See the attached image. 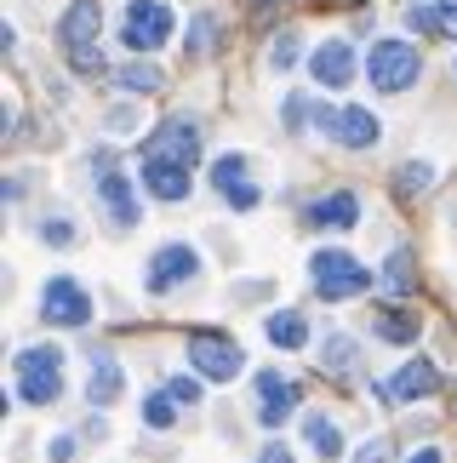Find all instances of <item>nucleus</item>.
<instances>
[{
  "mask_svg": "<svg viewBox=\"0 0 457 463\" xmlns=\"http://www.w3.org/2000/svg\"><path fill=\"white\" fill-rule=\"evenodd\" d=\"M98 34H103V6L98 0H75V6L58 17V46H63V58H69L75 75H103Z\"/></svg>",
  "mask_w": 457,
  "mask_h": 463,
  "instance_id": "nucleus-1",
  "label": "nucleus"
},
{
  "mask_svg": "<svg viewBox=\"0 0 457 463\" xmlns=\"http://www.w3.org/2000/svg\"><path fill=\"white\" fill-rule=\"evenodd\" d=\"M12 378H17V401L23 406H51L63 395V349L58 344H34L12 361Z\"/></svg>",
  "mask_w": 457,
  "mask_h": 463,
  "instance_id": "nucleus-2",
  "label": "nucleus"
},
{
  "mask_svg": "<svg viewBox=\"0 0 457 463\" xmlns=\"http://www.w3.org/2000/svg\"><path fill=\"white\" fill-rule=\"evenodd\" d=\"M309 280L326 304H343V298H360L372 287V269H366L360 258H349L343 246H321V252L309 258Z\"/></svg>",
  "mask_w": 457,
  "mask_h": 463,
  "instance_id": "nucleus-3",
  "label": "nucleus"
},
{
  "mask_svg": "<svg viewBox=\"0 0 457 463\" xmlns=\"http://www.w3.org/2000/svg\"><path fill=\"white\" fill-rule=\"evenodd\" d=\"M183 349H189V366H195L206 383H235L246 372V349L223 332H189Z\"/></svg>",
  "mask_w": 457,
  "mask_h": 463,
  "instance_id": "nucleus-4",
  "label": "nucleus"
},
{
  "mask_svg": "<svg viewBox=\"0 0 457 463\" xmlns=\"http://www.w3.org/2000/svg\"><path fill=\"white\" fill-rule=\"evenodd\" d=\"M366 75H372L378 92H406V86H417V75H424V58H417V46H406V41H378L366 52Z\"/></svg>",
  "mask_w": 457,
  "mask_h": 463,
  "instance_id": "nucleus-5",
  "label": "nucleus"
},
{
  "mask_svg": "<svg viewBox=\"0 0 457 463\" xmlns=\"http://www.w3.org/2000/svg\"><path fill=\"white\" fill-rule=\"evenodd\" d=\"M92 177H98V201H103V212H109V223H115V229H132L137 218H144L132 177L115 166V155H109V149H103V155L92 160Z\"/></svg>",
  "mask_w": 457,
  "mask_h": 463,
  "instance_id": "nucleus-6",
  "label": "nucleus"
},
{
  "mask_svg": "<svg viewBox=\"0 0 457 463\" xmlns=\"http://www.w3.org/2000/svg\"><path fill=\"white\" fill-rule=\"evenodd\" d=\"M172 24H178V17H172L166 0H132L126 17H120V41L132 52H161L172 41Z\"/></svg>",
  "mask_w": 457,
  "mask_h": 463,
  "instance_id": "nucleus-7",
  "label": "nucleus"
},
{
  "mask_svg": "<svg viewBox=\"0 0 457 463\" xmlns=\"http://www.w3.org/2000/svg\"><path fill=\"white\" fill-rule=\"evenodd\" d=\"M144 160H178V166H195L201 160V127L183 120V115L161 120V127L144 137Z\"/></svg>",
  "mask_w": 457,
  "mask_h": 463,
  "instance_id": "nucleus-8",
  "label": "nucleus"
},
{
  "mask_svg": "<svg viewBox=\"0 0 457 463\" xmlns=\"http://www.w3.org/2000/svg\"><path fill=\"white\" fill-rule=\"evenodd\" d=\"M41 320L46 326H86V320H92V298H86L80 280L58 275V280H46V292H41Z\"/></svg>",
  "mask_w": 457,
  "mask_h": 463,
  "instance_id": "nucleus-9",
  "label": "nucleus"
},
{
  "mask_svg": "<svg viewBox=\"0 0 457 463\" xmlns=\"http://www.w3.org/2000/svg\"><path fill=\"white\" fill-rule=\"evenodd\" d=\"M195 275H201V252L183 246V241H172V246H161V252L149 258L144 287L149 292H172V287H183V280H195Z\"/></svg>",
  "mask_w": 457,
  "mask_h": 463,
  "instance_id": "nucleus-10",
  "label": "nucleus"
},
{
  "mask_svg": "<svg viewBox=\"0 0 457 463\" xmlns=\"http://www.w3.org/2000/svg\"><path fill=\"white\" fill-rule=\"evenodd\" d=\"M297 401H303V389H297L292 378L257 372V418H263V430H280V423L297 412Z\"/></svg>",
  "mask_w": 457,
  "mask_h": 463,
  "instance_id": "nucleus-11",
  "label": "nucleus"
},
{
  "mask_svg": "<svg viewBox=\"0 0 457 463\" xmlns=\"http://www.w3.org/2000/svg\"><path fill=\"white\" fill-rule=\"evenodd\" d=\"M309 75L321 80V92H343V86L355 80V46H349V41H326V46H314Z\"/></svg>",
  "mask_w": 457,
  "mask_h": 463,
  "instance_id": "nucleus-12",
  "label": "nucleus"
},
{
  "mask_svg": "<svg viewBox=\"0 0 457 463\" xmlns=\"http://www.w3.org/2000/svg\"><path fill=\"white\" fill-rule=\"evenodd\" d=\"M434 389H441V372H434V361H424V354H417V361H406L389 383L378 389V395H383V401H395V406H406V401L434 395Z\"/></svg>",
  "mask_w": 457,
  "mask_h": 463,
  "instance_id": "nucleus-13",
  "label": "nucleus"
},
{
  "mask_svg": "<svg viewBox=\"0 0 457 463\" xmlns=\"http://www.w3.org/2000/svg\"><path fill=\"white\" fill-rule=\"evenodd\" d=\"M331 137H338L343 149H372L378 137H383V120L372 109H360V103H349V109L331 115Z\"/></svg>",
  "mask_w": 457,
  "mask_h": 463,
  "instance_id": "nucleus-14",
  "label": "nucleus"
},
{
  "mask_svg": "<svg viewBox=\"0 0 457 463\" xmlns=\"http://www.w3.org/2000/svg\"><path fill=\"white\" fill-rule=\"evenodd\" d=\"M189 184H195V166H178V160H144V189L154 201H183Z\"/></svg>",
  "mask_w": 457,
  "mask_h": 463,
  "instance_id": "nucleus-15",
  "label": "nucleus"
},
{
  "mask_svg": "<svg viewBox=\"0 0 457 463\" xmlns=\"http://www.w3.org/2000/svg\"><path fill=\"white\" fill-rule=\"evenodd\" d=\"M120 389H126V372H120V361L109 349H92V378H86V401L92 406H115Z\"/></svg>",
  "mask_w": 457,
  "mask_h": 463,
  "instance_id": "nucleus-16",
  "label": "nucleus"
},
{
  "mask_svg": "<svg viewBox=\"0 0 457 463\" xmlns=\"http://www.w3.org/2000/svg\"><path fill=\"white\" fill-rule=\"evenodd\" d=\"M309 223H321V229H355L360 223V201L349 189H331V194H321V201L309 206Z\"/></svg>",
  "mask_w": 457,
  "mask_h": 463,
  "instance_id": "nucleus-17",
  "label": "nucleus"
},
{
  "mask_svg": "<svg viewBox=\"0 0 457 463\" xmlns=\"http://www.w3.org/2000/svg\"><path fill=\"white\" fill-rule=\"evenodd\" d=\"M412 29L434 34V41H457V0H429V6H412Z\"/></svg>",
  "mask_w": 457,
  "mask_h": 463,
  "instance_id": "nucleus-18",
  "label": "nucleus"
},
{
  "mask_svg": "<svg viewBox=\"0 0 457 463\" xmlns=\"http://www.w3.org/2000/svg\"><path fill=\"white\" fill-rule=\"evenodd\" d=\"M263 332H269V344H275V349H303V344H309V320L297 315V309H275Z\"/></svg>",
  "mask_w": 457,
  "mask_h": 463,
  "instance_id": "nucleus-19",
  "label": "nucleus"
},
{
  "mask_svg": "<svg viewBox=\"0 0 457 463\" xmlns=\"http://www.w3.org/2000/svg\"><path fill=\"white\" fill-rule=\"evenodd\" d=\"M372 332L383 337V344H417V315L412 309H378Z\"/></svg>",
  "mask_w": 457,
  "mask_h": 463,
  "instance_id": "nucleus-20",
  "label": "nucleus"
},
{
  "mask_svg": "<svg viewBox=\"0 0 457 463\" xmlns=\"http://www.w3.org/2000/svg\"><path fill=\"white\" fill-rule=\"evenodd\" d=\"M383 287H389L395 298L417 292V269H412V252H406V246H395V252L383 258Z\"/></svg>",
  "mask_w": 457,
  "mask_h": 463,
  "instance_id": "nucleus-21",
  "label": "nucleus"
},
{
  "mask_svg": "<svg viewBox=\"0 0 457 463\" xmlns=\"http://www.w3.org/2000/svg\"><path fill=\"white\" fill-rule=\"evenodd\" d=\"M303 440L321 458H343V435H338V423H331V418H309L303 423Z\"/></svg>",
  "mask_w": 457,
  "mask_h": 463,
  "instance_id": "nucleus-22",
  "label": "nucleus"
},
{
  "mask_svg": "<svg viewBox=\"0 0 457 463\" xmlns=\"http://www.w3.org/2000/svg\"><path fill=\"white\" fill-rule=\"evenodd\" d=\"M115 80L126 86V92H144V98H149V92H161V80H166V75H161L154 63H126V69H120Z\"/></svg>",
  "mask_w": 457,
  "mask_h": 463,
  "instance_id": "nucleus-23",
  "label": "nucleus"
},
{
  "mask_svg": "<svg viewBox=\"0 0 457 463\" xmlns=\"http://www.w3.org/2000/svg\"><path fill=\"white\" fill-rule=\"evenodd\" d=\"M172 418H178L172 389H154V395H144V423H149V430H172Z\"/></svg>",
  "mask_w": 457,
  "mask_h": 463,
  "instance_id": "nucleus-24",
  "label": "nucleus"
},
{
  "mask_svg": "<svg viewBox=\"0 0 457 463\" xmlns=\"http://www.w3.org/2000/svg\"><path fill=\"white\" fill-rule=\"evenodd\" d=\"M429 184H434V166H429V160H406V166L395 172V189L400 194H424Z\"/></svg>",
  "mask_w": 457,
  "mask_h": 463,
  "instance_id": "nucleus-25",
  "label": "nucleus"
},
{
  "mask_svg": "<svg viewBox=\"0 0 457 463\" xmlns=\"http://www.w3.org/2000/svg\"><path fill=\"white\" fill-rule=\"evenodd\" d=\"M212 184H218V194H228L235 184H246V155H223L218 166H212Z\"/></svg>",
  "mask_w": 457,
  "mask_h": 463,
  "instance_id": "nucleus-26",
  "label": "nucleus"
},
{
  "mask_svg": "<svg viewBox=\"0 0 457 463\" xmlns=\"http://www.w3.org/2000/svg\"><path fill=\"white\" fill-rule=\"evenodd\" d=\"M297 52H303V41H297L292 29H286V34H275V41H269V69H292V63H297Z\"/></svg>",
  "mask_w": 457,
  "mask_h": 463,
  "instance_id": "nucleus-27",
  "label": "nucleus"
},
{
  "mask_svg": "<svg viewBox=\"0 0 457 463\" xmlns=\"http://www.w3.org/2000/svg\"><path fill=\"white\" fill-rule=\"evenodd\" d=\"M321 361H326L331 372H343L349 361H355V337H343V332H331V337H326V354H321Z\"/></svg>",
  "mask_w": 457,
  "mask_h": 463,
  "instance_id": "nucleus-28",
  "label": "nucleus"
},
{
  "mask_svg": "<svg viewBox=\"0 0 457 463\" xmlns=\"http://www.w3.org/2000/svg\"><path fill=\"white\" fill-rule=\"evenodd\" d=\"M212 41H218V17L201 12V17H195V41H189V52L201 58V52H212Z\"/></svg>",
  "mask_w": 457,
  "mask_h": 463,
  "instance_id": "nucleus-29",
  "label": "nucleus"
},
{
  "mask_svg": "<svg viewBox=\"0 0 457 463\" xmlns=\"http://www.w3.org/2000/svg\"><path fill=\"white\" fill-rule=\"evenodd\" d=\"M166 389H172V401H178V406H201V401H206V389H201V378H172Z\"/></svg>",
  "mask_w": 457,
  "mask_h": 463,
  "instance_id": "nucleus-30",
  "label": "nucleus"
},
{
  "mask_svg": "<svg viewBox=\"0 0 457 463\" xmlns=\"http://www.w3.org/2000/svg\"><path fill=\"white\" fill-rule=\"evenodd\" d=\"M223 201H228V206H235V212H252V206L263 201V194H257V184H235V189H228V194H223Z\"/></svg>",
  "mask_w": 457,
  "mask_h": 463,
  "instance_id": "nucleus-31",
  "label": "nucleus"
},
{
  "mask_svg": "<svg viewBox=\"0 0 457 463\" xmlns=\"http://www.w3.org/2000/svg\"><path fill=\"white\" fill-rule=\"evenodd\" d=\"M395 452H389V440H366V447L355 452V463H389Z\"/></svg>",
  "mask_w": 457,
  "mask_h": 463,
  "instance_id": "nucleus-32",
  "label": "nucleus"
},
{
  "mask_svg": "<svg viewBox=\"0 0 457 463\" xmlns=\"http://www.w3.org/2000/svg\"><path fill=\"white\" fill-rule=\"evenodd\" d=\"M303 120H309V98H286V127L303 132Z\"/></svg>",
  "mask_w": 457,
  "mask_h": 463,
  "instance_id": "nucleus-33",
  "label": "nucleus"
},
{
  "mask_svg": "<svg viewBox=\"0 0 457 463\" xmlns=\"http://www.w3.org/2000/svg\"><path fill=\"white\" fill-rule=\"evenodd\" d=\"M41 235H46L51 246H69V241H75V229H69V223L58 218V223H41Z\"/></svg>",
  "mask_w": 457,
  "mask_h": 463,
  "instance_id": "nucleus-34",
  "label": "nucleus"
},
{
  "mask_svg": "<svg viewBox=\"0 0 457 463\" xmlns=\"http://www.w3.org/2000/svg\"><path fill=\"white\" fill-rule=\"evenodd\" d=\"M46 452H51V463H69V458H75V435H58Z\"/></svg>",
  "mask_w": 457,
  "mask_h": 463,
  "instance_id": "nucleus-35",
  "label": "nucleus"
},
{
  "mask_svg": "<svg viewBox=\"0 0 457 463\" xmlns=\"http://www.w3.org/2000/svg\"><path fill=\"white\" fill-rule=\"evenodd\" d=\"M257 463H297V458H292V452L275 440V447H263V452H257Z\"/></svg>",
  "mask_w": 457,
  "mask_h": 463,
  "instance_id": "nucleus-36",
  "label": "nucleus"
},
{
  "mask_svg": "<svg viewBox=\"0 0 457 463\" xmlns=\"http://www.w3.org/2000/svg\"><path fill=\"white\" fill-rule=\"evenodd\" d=\"M406 463H446V458H441V452H434V447H424V452H412Z\"/></svg>",
  "mask_w": 457,
  "mask_h": 463,
  "instance_id": "nucleus-37",
  "label": "nucleus"
},
{
  "mask_svg": "<svg viewBox=\"0 0 457 463\" xmlns=\"http://www.w3.org/2000/svg\"><path fill=\"white\" fill-rule=\"evenodd\" d=\"M452 75H457V69H452Z\"/></svg>",
  "mask_w": 457,
  "mask_h": 463,
  "instance_id": "nucleus-38",
  "label": "nucleus"
}]
</instances>
